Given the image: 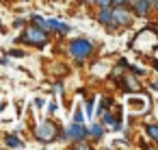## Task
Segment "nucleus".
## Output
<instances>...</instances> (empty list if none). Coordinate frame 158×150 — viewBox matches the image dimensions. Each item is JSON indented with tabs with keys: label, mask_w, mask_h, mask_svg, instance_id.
<instances>
[{
	"label": "nucleus",
	"mask_w": 158,
	"mask_h": 150,
	"mask_svg": "<svg viewBox=\"0 0 158 150\" xmlns=\"http://www.w3.org/2000/svg\"><path fill=\"white\" fill-rule=\"evenodd\" d=\"M48 111L54 113V111H56V102H50V104H48Z\"/></svg>",
	"instance_id": "22"
},
{
	"label": "nucleus",
	"mask_w": 158,
	"mask_h": 150,
	"mask_svg": "<svg viewBox=\"0 0 158 150\" xmlns=\"http://www.w3.org/2000/svg\"><path fill=\"white\" fill-rule=\"evenodd\" d=\"M87 137H91L93 141H100L102 137H104V124H89L87 126Z\"/></svg>",
	"instance_id": "9"
},
{
	"label": "nucleus",
	"mask_w": 158,
	"mask_h": 150,
	"mask_svg": "<svg viewBox=\"0 0 158 150\" xmlns=\"http://www.w3.org/2000/svg\"><path fill=\"white\" fill-rule=\"evenodd\" d=\"M128 70H132V74H134V76H143V74H145V70H143V68H139V65H130Z\"/></svg>",
	"instance_id": "16"
},
{
	"label": "nucleus",
	"mask_w": 158,
	"mask_h": 150,
	"mask_svg": "<svg viewBox=\"0 0 158 150\" xmlns=\"http://www.w3.org/2000/svg\"><path fill=\"white\" fill-rule=\"evenodd\" d=\"M65 135H67V139H72V141L87 139V124H82V122H72Z\"/></svg>",
	"instance_id": "5"
},
{
	"label": "nucleus",
	"mask_w": 158,
	"mask_h": 150,
	"mask_svg": "<svg viewBox=\"0 0 158 150\" xmlns=\"http://www.w3.org/2000/svg\"><path fill=\"white\" fill-rule=\"evenodd\" d=\"M24 24H26V20H22V18H18V20L13 22V26H15V29H22Z\"/></svg>",
	"instance_id": "20"
},
{
	"label": "nucleus",
	"mask_w": 158,
	"mask_h": 150,
	"mask_svg": "<svg viewBox=\"0 0 158 150\" xmlns=\"http://www.w3.org/2000/svg\"><path fill=\"white\" fill-rule=\"evenodd\" d=\"M93 50H95V44H93L91 39H87V37H76V39H72L69 46H67V52H69V57H72L76 63L87 61V59L93 55Z\"/></svg>",
	"instance_id": "1"
},
{
	"label": "nucleus",
	"mask_w": 158,
	"mask_h": 150,
	"mask_svg": "<svg viewBox=\"0 0 158 150\" xmlns=\"http://www.w3.org/2000/svg\"><path fill=\"white\" fill-rule=\"evenodd\" d=\"M152 87H154V91H158V83H154V85H152Z\"/></svg>",
	"instance_id": "25"
},
{
	"label": "nucleus",
	"mask_w": 158,
	"mask_h": 150,
	"mask_svg": "<svg viewBox=\"0 0 158 150\" xmlns=\"http://www.w3.org/2000/svg\"><path fill=\"white\" fill-rule=\"evenodd\" d=\"M143 128H145V133L152 137V141L158 143V124H143Z\"/></svg>",
	"instance_id": "11"
},
{
	"label": "nucleus",
	"mask_w": 158,
	"mask_h": 150,
	"mask_svg": "<svg viewBox=\"0 0 158 150\" xmlns=\"http://www.w3.org/2000/svg\"><path fill=\"white\" fill-rule=\"evenodd\" d=\"M119 85L123 87V91H126V94H128V91H130V94H139V91L143 89V87L139 85V81H136L132 74H126V78H123Z\"/></svg>",
	"instance_id": "8"
},
{
	"label": "nucleus",
	"mask_w": 158,
	"mask_h": 150,
	"mask_svg": "<svg viewBox=\"0 0 158 150\" xmlns=\"http://www.w3.org/2000/svg\"><path fill=\"white\" fill-rule=\"evenodd\" d=\"M100 117H102V122H104V126H113V124H115V120H117V115H113L110 111H104V113H102Z\"/></svg>",
	"instance_id": "13"
},
{
	"label": "nucleus",
	"mask_w": 158,
	"mask_h": 150,
	"mask_svg": "<svg viewBox=\"0 0 158 150\" xmlns=\"http://www.w3.org/2000/svg\"><path fill=\"white\" fill-rule=\"evenodd\" d=\"M72 29H69V24H65V22H61L59 20V24H56V29H54V33H59V35H67Z\"/></svg>",
	"instance_id": "14"
},
{
	"label": "nucleus",
	"mask_w": 158,
	"mask_h": 150,
	"mask_svg": "<svg viewBox=\"0 0 158 150\" xmlns=\"http://www.w3.org/2000/svg\"><path fill=\"white\" fill-rule=\"evenodd\" d=\"M7 55H9V57H15V59H22V57H26V52H24V50H18V48L9 50Z\"/></svg>",
	"instance_id": "15"
},
{
	"label": "nucleus",
	"mask_w": 158,
	"mask_h": 150,
	"mask_svg": "<svg viewBox=\"0 0 158 150\" xmlns=\"http://www.w3.org/2000/svg\"><path fill=\"white\" fill-rule=\"evenodd\" d=\"M59 133H61V128L52 120H44L35 126V137H37L39 143H52L59 137Z\"/></svg>",
	"instance_id": "3"
},
{
	"label": "nucleus",
	"mask_w": 158,
	"mask_h": 150,
	"mask_svg": "<svg viewBox=\"0 0 158 150\" xmlns=\"http://www.w3.org/2000/svg\"><path fill=\"white\" fill-rule=\"evenodd\" d=\"M54 91H56V94H63V85H61V83H59V85H54Z\"/></svg>",
	"instance_id": "23"
},
{
	"label": "nucleus",
	"mask_w": 158,
	"mask_h": 150,
	"mask_svg": "<svg viewBox=\"0 0 158 150\" xmlns=\"http://www.w3.org/2000/svg\"><path fill=\"white\" fill-rule=\"evenodd\" d=\"M110 104H113V98H106V96H104V98L100 100V107H98V115H102L104 111H108V109H110Z\"/></svg>",
	"instance_id": "12"
},
{
	"label": "nucleus",
	"mask_w": 158,
	"mask_h": 150,
	"mask_svg": "<svg viewBox=\"0 0 158 150\" xmlns=\"http://www.w3.org/2000/svg\"><path fill=\"white\" fill-rule=\"evenodd\" d=\"M93 107H95V100L89 98V100H87V113H89V115H93Z\"/></svg>",
	"instance_id": "17"
},
{
	"label": "nucleus",
	"mask_w": 158,
	"mask_h": 150,
	"mask_svg": "<svg viewBox=\"0 0 158 150\" xmlns=\"http://www.w3.org/2000/svg\"><path fill=\"white\" fill-rule=\"evenodd\" d=\"M98 22H100L102 26H106L108 31H113V29H115V24H113V7H100V11H98Z\"/></svg>",
	"instance_id": "7"
},
{
	"label": "nucleus",
	"mask_w": 158,
	"mask_h": 150,
	"mask_svg": "<svg viewBox=\"0 0 158 150\" xmlns=\"http://www.w3.org/2000/svg\"><path fill=\"white\" fill-rule=\"evenodd\" d=\"M132 18H134V13H132L126 5L113 7V24H115V29H126V26H130V24H132Z\"/></svg>",
	"instance_id": "4"
},
{
	"label": "nucleus",
	"mask_w": 158,
	"mask_h": 150,
	"mask_svg": "<svg viewBox=\"0 0 158 150\" xmlns=\"http://www.w3.org/2000/svg\"><path fill=\"white\" fill-rule=\"evenodd\" d=\"M93 5H98V7H110V0H93Z\"/></svg>",
	"instance_id": "18"
},
{
	"label": "nucleus",
	"mask_w": 158,
	"mask_h": 150,
	"mask_svg": "<svg viewBox=\"0 0 158 150\" xmlns=\"http://www.w3.org/2000/svg\"><path fill=\"white\" fill-rule=\"evenodd\" d=\"M5 143H7L9 148H24V141H22L18 135H7V137H5Z\"/></svg>",
	"instance_id": "10"
},
{
	"label": "nucleus",
	"mask_w": 158,
	"mask_h": 150,
	"mask_svg": "<svg viewBox=\"0 0 158 150\" xmlns=\"http://www.w3.org/2000/svg\"><path fill=\"white\" fill-rule=\"evenodd\" d=\"M132 13L136 18H145L152 13V0H132Z\"/></svg>",
	"instance_id": "6"
},
{
	"label": "nucleus",
	"mask_w": 158,
	"mask_h": 150,
	"mask_svg": "<svg viewBox=\"0 0 158 150\" xmlns=\"http://www.w3.org/2000/svg\"><path fill=\"white\" fill-rule=\"evenodd\" d=\"M121 5H128L126 0H110V7H121Z\"/></svg>",
	"instance_id": "21"
},
{
	"label": "nucleus",
	"mask_w": 158,
	"mask_h": 150,
	"mask_svg": "<svg viewBox=\"0 0 158 150\" xmlns=\"http://www.w3.org/2000/svg\"><path fill=\"white\" fill-rule=\"evenodd\" d=\"M82 120H85V117H82V111L76 109V111H74V122H82Z\"/></svg>",
	"instance_id": "19"
},
{
	"label": "nucleus",
	"mask_w": 158,
	"mask_h": 150,
	"mask_svg": "<svg viewBox=\"0 0 158 150\" xmlns=\"http://www.w3.org/2000/svg\"><path fill=\"white\" fill-rule=\"evenodd\" d=\"M18 42H24V44L35 46V48H44V46L48 44V33H46L44 29H39L37 24H33V26H28V29L18 37Z\"/></svg>",
	"instance_id": "2"
},
{
	"label": "nucleus",
	"mask_w": 158,
	"mask_h": 150,
	"mask_svg": "<svg viewBox=\"0 0 158 150\" xmlns=\"http://www.w3.org/2000/svg\"><path fill=\"white\" fill-rule=\"evenodd\" d=\"M152 65H154V70H158V61H156V59L152 61Z\"/></svg>",
	"instance_id": "24"
},
{
	"label": "nucleus",
	"mask_w": 158,
	"mask_h": 150,
	"mask_svg": "<svg viewBox=\"0 0 158 150\" xmlns=\"http://www.w3.org/2000/svg\"><path fill=\"white\" fill-rule=\"evenodd\" d=\"M82 2H91V0H82Z\"/></svg>",
	"instance_id": "26"
}]
</instances>
